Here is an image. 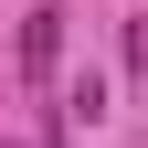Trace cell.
I'll use <instances>...</instances> for the list:
<instances>
[{"mask_svg": "<svg viewBox=\"0 0 148 148\" xmlns=\"http://www.w3.org/2000/svg\"><path fill=\"white\" fill-rule=\"evenodd\" d=\"M53 53H64V11H32V21H21V74H32V85L53 74Z\"/></svg>", "mask_w": 148, "mask_h": 148, "instance_id": "1", "label": "cell"}]
</instances>
